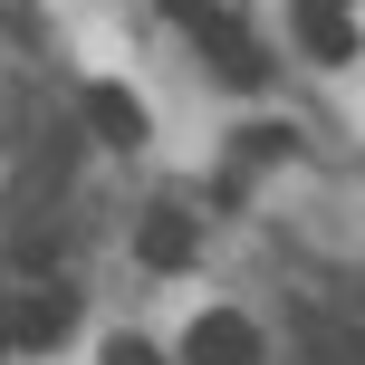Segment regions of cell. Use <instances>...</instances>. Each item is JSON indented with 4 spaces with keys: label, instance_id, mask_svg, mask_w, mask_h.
<instances>
[{
    "label": "cell",
    "instance_id": "6da1fadb",
    "mask_svg": "<svg viewBox=\"0 0 365 365\" xmlns=\"http://www.w3.org/2000/svg\"><path fill=\"white\" fill-rule=\"evenodd\" d=\"M182 29H192L202 48H212V68L231 77V87H259V77H269V58H259V38L240 29L231 10H212V0H192V19H182Z\"/></svg>",
    "mask_w": 365,
    "mask_h": 365
},
{
    "label": "cell",
    "instance_id": "7a4b0ae2",
    "mask_svg": "<svg viewBox=\"0 0 365 365\" xmlns=\"http://www.w3.org/2000/svg\"><path fill=\"white\" fill-rule=\"evenodd\" d=\"M182 356H192V365H259V327H250L240 308H202Z\"/></svg>",
    "mask_w": 365,
    "mask_h": 365
},
{
    "label": "cell",
    "instance_id": "3957f363",
    "mask_svg": "<svg viewBox=\"0 0 365 365\" xmlns=\"http://www.w3.org/2000/svg\"><path fill=\"white\" fill-rule=\"evenodd\" d=\"M298 48H308V58H327V68H346V58H356V10H346V0H298Z\"/></svg>",
    "mask_w": 365,
    "mask_h": 365
},
{
    "label": "cell",
    "instance_id": "277c9868",
    "mask_svg": "<svg viewBox=\"0 0 365 365\" xmlns=\"http://www.w3.org/2000/svg\"><path fill=\"white\" fill-rule=\"evenodd\" d=\"M68 289H29V298H19V317H10V336H19V346H58V336H68Z\"/></svg>",
    "mask_w": 365,
    "mask_h": 365
},
{
    "label": "cell",
    "instance_id": "5b68a950",
    "mask_svg": "<svg viewBox=\"0 0 365 365\" xmlns=\"http://www.w3.org/2000/svg\"><path fill=\"white\" fill-rule=\"evenodd\" d=\"M87 125L106 135V145H145V106H135L125 87H87Z\"/></svg>",
    "mask_w": 365,
    "mask_h": 365
},
{
    "label": "cell",
    "instance_id": "8992f818",
    "mask_svg": "<svg viewBox=\"0 0 365 365\" xmlns=\"http://www.w3.org/2000/svg\"><path fill=\"white\" fill-rule=\"evenodd\" d=\"M135 250H145V269H182V259H192V221L182 212H145Z\"/></svg>",
    "mask_w": 365,
    "mask_h": 365
},
{
    "label": "cell",
    "instance_id": "52a82bcc",
    "mask_svg": "<svg viewBox=\"0 0 365 365\" xmlns=\"http://www.w3.org/2000/svg\"><path fill=\"white\" fill-rule=\"evenodd\" d=\"M106 365H164V356H154L145 336H115V346H106Z\"/></svg>",
    "mask_w": 365,
    "mask_h": 365
}]
</instances>
